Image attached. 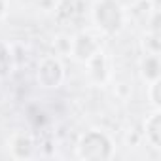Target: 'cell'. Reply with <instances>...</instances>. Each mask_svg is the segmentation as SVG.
Wrapping results in <instances>:
<instances>
[{
	"mask_svg": "<svg viewBox=\"0 0 161 161\" xmlns=\"http://www.w3.org/2000/svg\"><path fill=\"white\" fill-rule=\"evenodd\" d=\"M78 155L87 161H103L112 155V142L101 131H89L78 142Z\"/></svg>",
	"mask_w": 161,
	"mask_h": 161,
	"instance_id": "1",
	"label": "cell"
},
{
	"mask_svg": "<svg viewBox=\"0 0 161 161\" xmlns=\"http://www.w3.org/2000/svg\"><path fill=\"white\" fill-rule=\"evenodd\" d=\"M97 27L106 34H116L123 25V10L118 0H99L93 8Z\"/></svg>",
	"mask_w": 161,
	"mask_h": 161,
	"instance_id": "2",
	"label": "cell"
},
{
	"mask_svg": "<svg viewBox=\"0 0 161 161\" xmlns=\"http://www.w3.org/2000/svg\"><path fill=\"white\" fill-rule=\"evenodd\" d=\"M63 76H64L63 64L55 57H47L38 64V84L42 87H47V89L59 87L63 82Z\"/></svg>",
	"mask_w": 161,
	"mask_h": 161,
	"instance_id": "3",
	"label": "cell"
},
{
	"mask_svg": "<svg viewBox=\"0 0 161 161\" xmlns=\"http://www.w3.org/2000/svg\"><path fill=\"white\" fill-rule=\"evenodd\" d=\"M97 51H99V44L87 32H80L72 40V55H74V59L82 61V63H87Z\"/></svg>",
	"mask_w": 161,
	"mask_h": 161,
	"instance_id": "4",
	"label": "cell"
},
{
	"mask_svg": "<svg viewBox=\"0 0 161 161\" xmlns=\"http://www.w3.org/2000/svg\"><path fill=\"white\" fill-rule=\"evenodd\" d=\"M140 68H142V78L146 80V82H155V80H159V70H161V66H159V59H157L155 53L146 55V57L142 59Z\"/></svg>",
	"mask_w": 161,
	"mask_h": 161,
	"instance_id": "5",
	"label": "cell"
},
{
	"mask_svg": "<svg viewBox=\"0 0 161 161\" xmlns=\"http://www.w3.org/2000/svg\"><path fill=\"white\" fill-rule=\"evenodd\" d=\"M146 135L153 148H161V114L155 112L146 121Z\"/></svg>",
	"mask_w": 161,
	"mask_h": 161,
	"instance_id": "6",
	"label": "cell"
},
{
	"mask_svg": "<svg viewBox=\"0 0 161 161\" xmlns=\"http://www.w3.org/2000/svg\"><path fill=\"white\" fill-rule=\"evenodd\" d=\"M12 152L15 157H29L32 152V140L27 135H15L12 138Z\"/></svg>",
	"mask_w": 161,
	"mask_h": 161,
	"instance_id": "7",
	"label": "cell"
},
{
	"mask_svg": "<svg viewBox=\"0 0 161 161\" xmlns=\"http://www.w3.org/2000/svg\"><path fill=\"white\" fill-rule=\"evenodd\" d=\"M87 63H89L91 76L95 78V82H104V80H106V63H104V55H103L101 51H97Z\"/></svg>",
	"mask_w": 161,
	"mask_h": 161,
	"instance_id": "8",
	"label": "cell"
},
{
	"mask_svg": "<svg viewBox=\"0 0 161 161\" xmlns=\"http://www.w3.org/2000/svg\"><path fill=\"white\" fill-rule=\"evenodd\" d=\"M14 68V57H12V49L4 44L0 42V78H6L10 76Z\"/></svg>",
	"mask_w": 161,
	"mask_h": 161,
	"instance_id": "9",
	"label": "cell"
},
{
	"mask_svg": "<svg viewBox=\"0 0 161 161\" xmlns=\"http://www.w3.org/2000/svg\"><path fill=\"white\" fill-rule=\"evenodd\" d=\"M159 89H161V82L159 80H155V82H152V103L159 108L161 104V99H159Z\"/></svg>",
	"mask_w": 161,
	"mask_h": 161,
	"instance_id": "10",
	"label": "cell"
},
{
	"mask_svg": "<svg viewBox=\"0 0 161 161\" xmlns=\"http://www.w3.org/2000/svg\"><path fill=\"white\" fill-rule=\"evenodd\" d=\"M4 10H6V4H4V0H0V17L4 15Z\"/></svg>",
	"mask_w": 161,
	"mask_h": 161,
	"instance_id": "11",
	"label": "cell"
}]
</instances>
